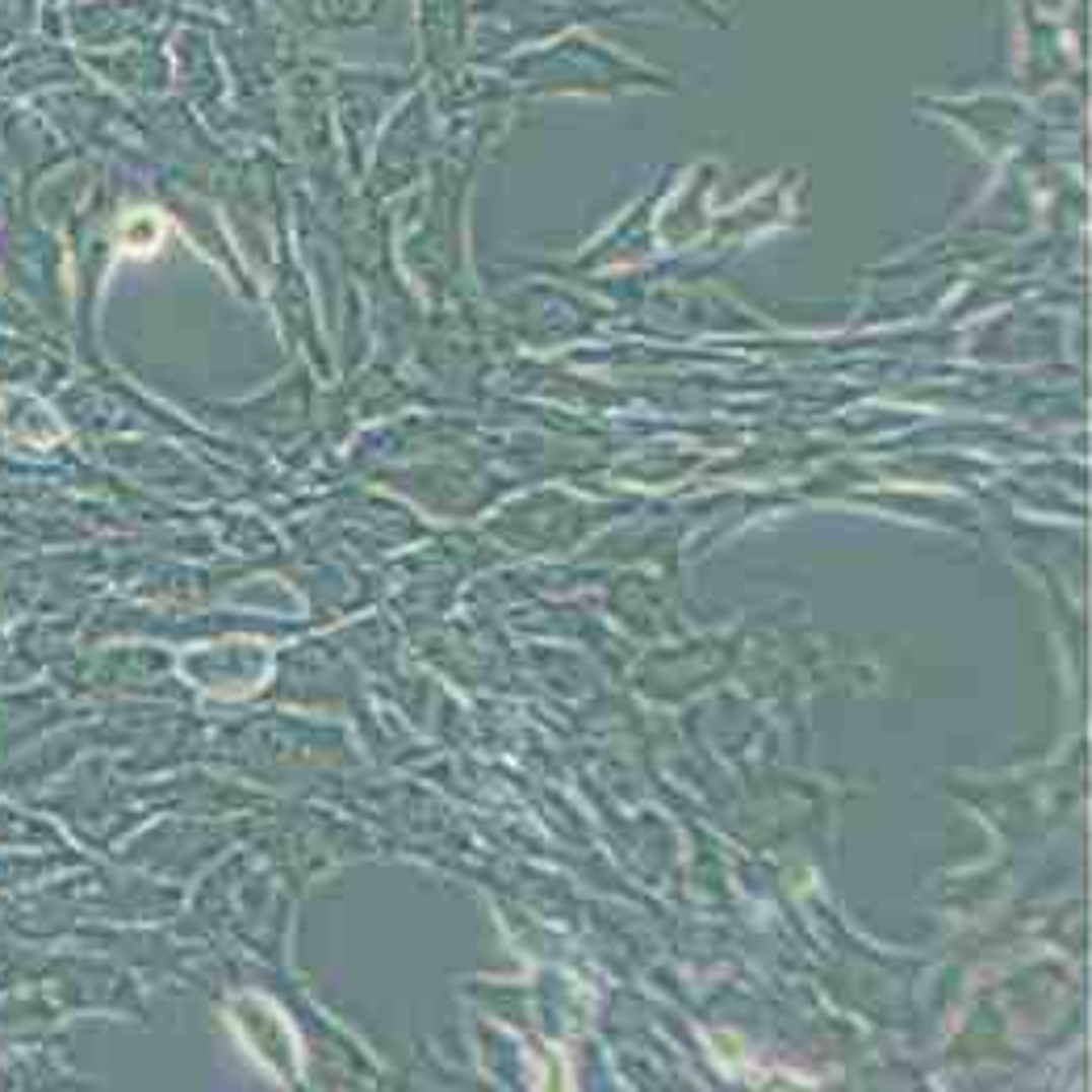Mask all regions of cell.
I'll use <instances>...</instances> for the list:
<instances>
[{
  "label": "cell",
  "mask_w": 1092,
  "mask_h": 1092,
  "mask_svg": "<svg viewBox=\"0 0 1092 1092\" xmlns=\"http://www.w3.org/2000/svg\"><path fill=\"white\" fill-rule=\"evenodd\" d=\"M122 234H126V238H122L126 252H151V248L159 244V218L151 214L147 230H139V214H134V218H126V230H122Z\"/></svg>",
  "instance_id": "obj_1"
}]
</instances>
